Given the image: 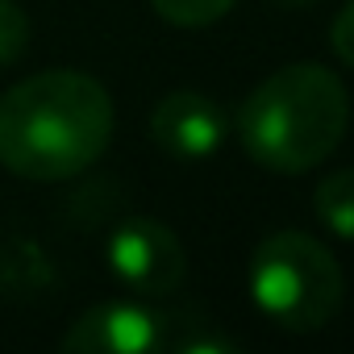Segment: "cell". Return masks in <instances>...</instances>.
Returning <instances> with one entry per match:
<instances>
[{
    "mask_svg": "<svg viewBox=\"0 0 354 354\" xmlns=\"http://www.w3.org/2000/svg\"><path fill=\"white\" fill-rule=\"evenodd\" d=\"M113 96L84 71H42L0 96V162L55 184L88 171L113 138Z\"/></svg>",
    "mask_w": 354,
    "mask_h": 354,
    "instance_id": "6da1fadb",
    "label": "cell"
},
{
    "mask_svg": "<svg viewBox=\"0 0 354 354\" xmlns=\"http://www.w3.org/2000/svg\"><path fill=\"white\" fill-rule=\"evenodd\" d=\"M242 150L275 171L300 175L321 167L350 125V96L342 80L321 63H292L267 75L238 109Z\"/></svg>",
    "mask_w": 354,
    "mask_h": 354,
    "instance_id": "7a4b0ae2",
    "label": "cell"
},
{
    "mask_svg": "<svg viewBox=\"0 0 354 354\" xmlns=\"http://www.w3.org/2000/svg\"><path fill=\"white\" fill-rule=\"evenodd\" d=\"M342 267L304 230L267 234L250 254V296L288 333H317L342 308Z\"/></svg>",
    "mask_w": 354,
    "mask_h": 354,
    "instance_id": "3957f363",
    "label": "cell"
},
{
    "mask_svg": "<svg viewBox=\"0 0 354 354\" xmlns=\"http://www.w3.org/2000/svg\"><path fill=\"white\" fill-rule=\"evenodd\" d=\"M109 271L138 296H171L188 275V254L162 221L125 217L109 234Z\"/></svg>",
    "mask_w": 354,
    "mask_h": 354,
    "instance_id": "277c9868",
    "label": "cell"
},
{
    "mask_svg": "<svg viewBox=\"0 0 354 354\" xmlns=\"http://www.w3.org/2000/svg\"><path fill=\"white\" fill-rule=\"evenodd\" d=\"M150 138L162 154L180 158V162H201L213 158L225 138H230V117L217 100H209L205 92L180 88L154 104L150 113Z\"/></svg>",
    "mask_w": 354,
    "mask_h": 354,
    "instance_id": "5b68a950",
    "label": "cell"
},
{
    "mask_svg": "<svg viewBox=\"0 0 354 354\" xmlns=\"http://www.w3.org/2000/svg\"><path fill=\"white\" fill-rule=\"evenodd\" d=\"M162 346V317L138 300H104L71 321L63 350L71 354H150Z\"/></svg>",
    "mask_w": 354,
    "mask_h": 354,
    "instance_id": "8992f818",
    "label": "cell"
},
{
    "mask_svg": "<svg viewBox=\"0 0 354 354\" xmlns=\"http://www.w3.org/2000/svg\"><path fill=\"white\" fill-rule=\"evenodd\" d=\"M55 288V263L34 238H9L0 246V300H34Z\"/></svg>",
    "mask_w": 354,
    "mask_h": 354,
    "instance_id": "52a82bcc",
    "label": "cell"
},
{
    "mask_svg": "<svg viewBox=\"0 0 354 354\" xmlns=\"http://www.w3.org/2000/svg\"><path fill=\"white\" fill-rule=\"evenodd\" d=\"M313 213L325 230H333L337 238L354 242V167L333 171L317 184L313 192Z\"/></svg>",
    "mask_w": 354,
    "mask_h": 354,
    "instance_id": "ba28073f",
    "label": "cell"
},
{
    "mask_svg": "<svg viewBox=\"0 0 354 354\" xmlns=\"http://www.w3.org/2000/svg\"><path fill=\"white\" fill-rule=\"evenodd\" d=\"M154 13L167 26H180V30H205L213 21H221L238 0H150Z\"/></svg>",
    "mask_w": 354,
    "mask_h": 354,
    "instance_id": "9c48e42d",
    "label": "cell"
},
{
    "mask_svg": "<svg viewBox=\"0 0 354 354\" xmlns=\"http://www.w3.org/2000/svg\"><path fill=\"white\" fill-rule=\"evenodd\" d=\"M30 46V21L13 0H0V67H9Z\"/></svg>",
    "mask_w": 354,
    "mask_h": 354,
    "instance_id": "30bf717a",
    "label": "cell"
},
{
    "mask_svg": "<svg viewBox=\"0 0 354 354\" xmlns=\"http://www.w3.org/2000/svg\"><path fill=\"white\" fill-rule=\"evenodd\" d=\"M329 46H333V55H337L346 67H354V0L333 17V26H329Z\"/></svg>",
    "mask_w": 354,
    "mask_h": 354,
    "instance_id": "8fae6325",
    "label": "cell"
},
{
    "mask_svg": "<svg viewBox=\"0 0 354 354\" xmlns=\"http://www.w3.org/2000/svg\"><path fill=\"white\" fill-rule=\"evenodd\" d=\"M279 9H308V5H317V0H275Z\"/></svg>",
    "mask_w": 354,
    "mask_h": 354,
    "instance_id": "7c38bea8",
    "label": "cell"
}]
</instances>
